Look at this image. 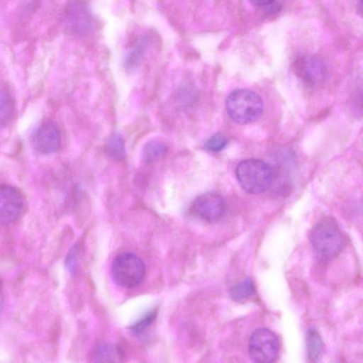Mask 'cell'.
<instances>
[{
	"label": "cell",
	"instance_id": "11",
	"mask_svg": "<svg viewBox=\"0 0 363 363\" xmlns=\"http://www.w3.org/2000/svg\"><path fill=\"white\" fill-rule=\"evenodd\" d=\"M168 152L166 143L157 140L148 141L142 150L143 160L147 164L152 163L163 157Z\"/></svg>",
	"mask_w": 363,
	"mask_h": 363
},
{
	"label": "cell",
	"instance_id": "10",
	"mask_svg": "<svg viewBox=\"0 0 363 363\" xmlns=\"http://www.w3.org/2000/svg\"><path fill=\"white\" fill-rule=\"evenodd\" d=\"M32 143L34 148L40 153L55 152L61 146L60 131L55 124L44 123L33 133Z\"/></svg>",
	"mask_w": 363,
	"mask_h": 363
},
{
	"label": "cell",
	"instance_id": "20",
	"mask_svg": "<svg viewBox=\"0 0 363 363\" xmlns=\"http://www.w3.org/2000/svg\"><path fill=\"white\" fill-rule=\"evenodd\" d=\"M77 255V247H74L73 249L71 250V251L69 252V253L67 255V257L66 259V264H67V267L68 268V269L69 271H73L75 267L76 261H77V258H76Z\"/></svg>",
	"mask_w": 363,
	"mask_h": 363
},
{
	"label": "cell",
	"instance_id": "7",
	"mask_svg": "<svg viewBox=\"0 0 363 363\" xmlns=\"http://www.w3.org/2000/svg\"><path fill=\"white\" fill-rule=\"evenodd\" d=\"M226 206L223 197L216 192H208L197 196L192 203L194 213L209 223L218 221L224 215Z\"/></svg>",
	"mask_w": 363,
	"mask_h": 363
},
{
	"label": "cell",
	"instance_id": "8",
	"mask_svg": "<svg viewBox=\"0 0 363 363\" xmlns=\"http://www.w3.org/2000/svg\"><path fill=\"white\" fill-rule=\"evenodd\" d=\"M64 19L68 28L76 34H85L91 29V15L83 0H72L65 8Z\"/></svg>",
	"mask_w": 363,
	"mask_h": 363
},
{
	"label": "cell",
	"instance_id": "22",
	"mask_svg": "<svg viewBox=\"0 0 363 363\" xmlns=\"http://www.w3.org/2000/svg\"><path fill=\"white\" fill-rule=\"evenodd\" d=\"M4 303V295L3 291L2 283L0 281V312L1 311Z\"/></svg>",
	"mask_w": 363,
	"mask_h": 363
},
{
	"label": "cell",
	"instance_id": "17",
	"mask_svg": "<svg viewBox=\"0 0 363 363\" xmlns=\"http://www.w3.org/2000/svg\"><path fill=\"white\" fill-rule=\"evenodd\" d=\"M147 46V40L143 37L135 43V46L128 52L125 58V65L127 69H132L138 65L143 57Z\"/></svg>",
	"mask_w": 363,
	"mask_h": 363
},
{
	"label": "cell",
	"instance_id": "4",
	"mask_svg": "<svg viewBox=\"0 0 363 363\" xmlns=\"http://www.w3.org/2000/svg\"><path fill=\"white\" fill-rule=\"evenodd\" d=\"M111 274L113 281L124 288H134L143 280L145 265L135 254L123 252L116 257L111 266Z\"/></svg>",
	"mask_w": 363,
	"mask_h": 363
},
{
	"label": "cell",
	"instance_id": "12",
	"mask_svg": "<svg viewBox=\"0 0 363 363\" xmlns=\"http://www.w3.org/2000/svg\"><path fill=\"white\" fill-rule=\"evenodd\" d=\"M306 349L308 357L312 362H315L320 357L323 343L320 335L315 329H310L306 334Z\"/></svg>",
	"mask_w": 363,
	"mask_h": 363
},
{
	"label": "cell",
	"instance_id": "15",
	"mask_svg": "<svg viewBox=\"0 0 363 363\" xmlns=\"http://www.w3.org/2000/svg\"><path fill=\"white\" fill-rule=\"evenodd\" d=\"M255 294V286L250 278H246L230 290V296L235 301H242Z\"/></svg>",
	"mask_w": 363,
	"mask_h": 363
},
{
	"label": "cell",
	"instance_id": "5",
	"mask_svg": "<svg viewBox=\"0 0 363 363\" xmlns=\"http://www.w3.org/2000/svg\"><path fill=\"white\" fill-rule=\"evenodd\" d=\"M279 351L277 335L268 328H258L249 340L248 353L255 362L269 363L276 360Z\"/></svg>",
	"mask_w": 363,
	"mask_h": 363
},
{
	"label": "cell",
	"instance_id": "18",
	"mask_svg": "<svg viewBox=\"0 0 363 363\" xmlns=\"http://www.w3.org/2000/svg\"><path fill=\"white\" fill-rule=\"evenodd\" d=\"M227 145L225 136L220 133L211 136L205 143V148L210 152H219Z\"/></svg>",
	"mask_w": 363,
	"mask_h": 363
},
{
	"label": "cell",
	"instance_id": "1",
	"mask_svg": "<svg viewBox=\"0 0 363 363\" xmlns=\"http://www.w3.org/2000/svg\"><path fill=\"white\" fill-rule=\"evenodd\" d=\"M310 243L315 257L320 261H329L337 256L345 245V238L338 225L325 218L312 228Z\"/></svg>",
	"mask_w": 363,
	"mask_h": 363
},
{
	"label": "cell",
	"instance_id": "2",
	"mask_svg": "<svg viewBox=\"0 0 363 363\" xmlns=\"http://www.w3.org/2000/svg\"><path fill=\"white\" fill-rule=\"evenodd\" d=\"M226 111L235 122L247 124L257 121L262 113L263 102L255 92L237 89L227 98Z\"/></svg>",
	"mask_w": 363,
	"mask_h": 363
},
{
	"label": "cell",
	"instance_id": "13",
	"mask_svg": "<svg viewBox=\"0 0 363 363\" xmlns=\"http://www.w3.org/2000/svg\"><path fill=\"white\" fill-rule=\"evenodd\" d=\"M122 352L118 347L110 344L99 346L93 355L94 362H118L121 360Z\"/></svg>",
	"mask_w": 363,
	"mask_h": 363
},
{
	"label": "cell",
	"instance_id": "19",
	"mask_svg": "<svg viewBox=\"0 0 363 363\" xmlns=\"http://www.w3.org/2000/svg\"><path fill=\"white\" fill-rule=\"evenodd\" d=\"M156 316L155 311H150L144 317L140 318L138 322L135 323L131 327L130 330L135 334H140L147 329L153 322Z\"/></svg>",
	"mask_w": 363,
	"mask_h": 363
},
{
	"label": "cell",
	"instance_id": "14",
	"mask_svg": "<svg viewBox=\"0 0 363 363\" xmlns=\"http://www.w3.org/2000/svg\"><path fill=\"white\" fill-rule=\"evenodd\" d=\"M14 110V102L11 94L0 86V126L4 125L11 119Z\"/></svg>",
	"mask_w": 363,
	"mask_h": 363
},
{
	"label": "cell",
	"instance_id": "6",
	"mask_svg": "<svg viewBox=\"0 0 363 363\" xmlns=\"http://www.w3.org/2000/svg\"><path fill=\"white\" fill-rule=\"evenodd\" d=\"M23 207L20 191L9 184H0V225H9L16 220Z\"/></svg>",
	"mask_w": 363,
	"mask_h": 363
},
{
	"label": "cell",
	"instance_id": "16",
	"mask_svg": "<svg viewBox=\"0 0 363 363\" xmlns=\"http://www.w3.org/2000/svg\"><path fill=\"white\" fill-rule=\"evenodd\" d=\"M106 150L109 156L116 160H123L125 157V142L119 133H113L107 140Z\"/></svg>",
	"mask_w": 363,
	"mask_h": 363
},
{
	"label": "cell",
	"instance_id": "9",
	"mask_svg": "<svg viewBox=\"0 0 363 363\" xmlns=\"http://www.w3.org/2000/svg\"><path fill=\"white\" fill-rule=\"evenodd\" d=\"M294 67L296 75L309 86L318 85L325 76V65L316 56H301L296 60Z\"/></svg>",
	"mask_w": 363,
	"mask_h": 363
},
{
	"label": "cell",
	"instance_id": "3",
	"mask_svg": "<svg viewBox=\"0 0 363 363\" xmlns=\"http://www.w3.org/2000/svg\"><path fill=\"white\" fill-rule=\"evenodd\" d=\"M235 174L240 186L250 194H259L267 190L272 182V172L266 162L257 159L241 161Z\"/></svg>",
	"mask_w": 363,
	"mask_h": 363
},
{
	"label": "cell",
	"instance_id": "21",
	"mask_svg": "<svg viewBox=\"0 0 363 363\" xmlns=\"http://www.w3.org/2000/svg\"><path fill=\"white\" fill-rule=\"evenodd\" d=\"M275 0H250V1L257 6H270Z\"/></svg>",
	"mask_w": 363,
	"mask_h": 363
}]
</instances>
